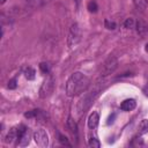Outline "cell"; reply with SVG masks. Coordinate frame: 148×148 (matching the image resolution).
Instances as JSON below:
<instances>
[{
    "label": "cell",
    "instance_id": "1",
    "mask_svg": "<svg viewBox=\"0 0 148 148\" xmlns=\"http://www.w3.org/2000/svg\"><path fill=\"white\" fill-rule=\"evenodd\" d=\"M90 84V80L81 72L73 73L66 82V94L69 97L79 96L84 92Z\"/></svg>",
    "mask_w": 148,
    "mask_h": 148
},
{
    "label": "cell",
    "instance_id": "2",
    "mask_svg": "<svg viewBox=\"0 0 148 148\" xmlns=\"http://www.w3.org/2000/svg\"><path fill=\"white\" fill-rule=\"evenodd\" d=\"M99 94V89H95V90H91L89 91L88 94H86L79 102L77 104V109L80 112H84V110H87L91 103H94L95 98L97 97V95Z\"/></svg>",
    "mask_w": 148,
    "mask_h": 148
},
{
    "label": "cell",
    "instance_id": "3",
    "mask_svg": "<svg viewBox=\"0 0 148 148\" xmlns=\"http://www.w3.org/2000/svg\"><path fill=\"white\" fill-rule=\"evenodd\" d=\"M53 88H54V79L52 75H47L39 88V97L40 98L49 97L52 94Z\"/></svg>",
    "mask_w": 148,
    "mask_h": 148
},
{
    "label": "cell",
    "instance_id": "4",
    "mask_svg": "<svg viewBox=\"0 0 148 148\" xmlns=\"http://www.w3.org/2000/svg\"><path fill=\"white\" fill-rule=\"evenodd\" d=\"M81 40V29L77 23H73L69 28L68 31V37H67V44L68 46H74Z\"/></svg>",
    "mask_w": 148,
    "mask_h": 148
},
{
    "label": "cell",
    "instance_id": "5",
    "mask_svg": "<svg viewBox=\"0 0 148 148\" xmlns=\"http://www.w3.org/2000/svg\"><path fill=\"white\" fill-rule=\"evenodd\" d=\"M118 67V60L114 56H110L103 64V67L101 69V74L103 76H106V75H110L112 74Z\"/></svg>",
    "mask_w": 148,
    "mask_h": 148
},
{
    "label": "cell",
    "instance_id": "6",
    "mask_svg": "<svg viewBox=\"0 0 148 148\" xmlns=\"http://www.w3.org/2000/svg\"><path fill=\"white\" fill-rule=\"evenodd\" d=\"M34 140L35 142L37 143V146L44 148V147H47L49 145V136H47V133L44 131V130H37L34 132Z\"/></svg>",
    "mask_w": 148,
    "mask_h": 148
},
{
    "label": "cell",
    "instance_id": "7",
    "mask_svg": "<svg viewBox=\"0 0 148 148\" xmlns=\"http://www.w3.org/2000/svg\"><path fill=\"white\" fill-rule=\"evenodd\" d=\"M135 106H136V102H135L133 98L125 99V101L121 102V104H120V109H121L123 111H132Z\"/></svg>",
    "mask_w": 148,
    "mask_h": 148
},
{
    "label": "cell",
    "instance_id": "8",
    "mask_svg": "<svg viewBox=\"0 0 148 148\" xmlns=\"http://www.w3.org/2000/svg\"><path fill=\"white\" fill-rule=\"evenodd\" d=\"M98 123H99V116H98V113L97 112L90 113V116L88 118V126H89V128H91V130L96 128L97 125H98Z\"/></svg>",
    "mask_w": 148,
    "mask_h": 148
},
{
    "label": "cell",
    "instance_id": "9",
    "mask_svg": "<svg viewBox=\"0 0 148 148\" xmlns=\"http://www.w3.org/2000/svg\"><path fill=\"white\" fill-rule=\"evenodd\" d=\"M67 128L71 131L72 134H77V125L75 123V120L69 116L67 119Z\"/></svg>",
    "mask_w": 148,
    "mask_h": 148
},
{
    "label": "cell",
    "instance_id": "10",
    "mask_svg": "<svg viewBox=\"0 0 148 148\" xmlns=\"http://www.w3.org/2000/svg\"><path fill=\"white\" fill-rule=\"evenodd\" d=\"M29 142H30V132H29V128H28V131L18 139V146L25 147V146L29 145Z\"/></svg>",
    "mask_w": 148,
    "mask_h": 148
},
{
    "label": "cell",
    "instance_id": "11",
    "mask_svg": "<svg viewBox=\"0 0 148 148\" xmlns=\"http://www.w3.org/2000/svg\"><path fill=\"white\" fill-rule=\"evenodd\" d=\"M15 139H17V127H13L9 130L7 136H6V142H13Z\"/></svg>",
    "mask_w": 148,
    "mask_h": 148
},
{
    "label": "cell",
    "instance_id": "12",
    "mask_svg": "<svg viewBox=\"0 0 148 148\" xmlns=\"http://www.w3.org/2000/svg\"><path fill=\"white\" fill-rule=\"evenodd\" d=\"M148 132V120L147 119H143L141 120V123L139 124V134L140 135H143Z\"/></svg>",
    "mask_w": 148,
    "mask_h": 148
},
{
    "label": "cell",
    "instance_id": "13",
    "mask_svg": "<svg viewBox=\"0 0 148 148\" xmlns=\"http://www.w3.org/2000/svg\"><path fill=\"white\" fill-rule=\"evenodd\" d=\"M24 76H25L27 80H34L35 76H36V72H35V69L31 68V67H27V68L24 69Z\"/></svg>",
    "mask_w": 148,
    "mask_h": 148
},
{
    "label": "cell",
    "instance_id": "14",
    "mask_svg": "<svg viewBox=\"0 0 148 148\" xmlns=\"http://www.w3.org/2000/svg\"><path fill=\"white\" fill-rule=\"evenodd\" d=\"M136 29H138V32L140 34V35H145L147 31H148V25L145 23V22H141V21H139L138 23H136Z\"/></svg>",
    "mask_w": 148,
    "mask_h": 148
},
{
    "label": "cell",
    "instance_id": "15",
    "mask_svg": "<svg viewBox=\"0 0 148 148\" xmlns=\"http://www.w3.org/2000/svg\"><path fill=\"white\" fill-rule=\"evenodd\" d=\"M133 2H134V6L141 10L146 9L148 6V0H133Z\"/></svg>",
    "mask_w": 148,
    "mask_h": 148
},
{
    "label": "cell",
    "instance_id": "16",
    "mask_svg": "<svg viewBox=\"0 0 148 148\" xmlns=\"http://www.w3.org/2000/svg\"><path fill=\"white\" fill-rule=\"evenodd\" d=\"M124 27H125L126 29H132V28H134V27H135V21H134L132 17L126 18V20H125V22H124Z\"/></svg>",
    "mask_w": 148,
    "mask_h": 148
},
{
    "label": "cell",
    "instance_id": "17",
    "mask_svg": "<svg viewBox=\"0 0 148 148\" xmlns=\"http://www.w3.org/2000/svg\"><path fill=\"white\" fill-rule=\"evenodd\" d=\"M88 10L90 12V13H96L97 12V9H98V6H97V3L95 2V1H90V2H88Z\"/></svg>",
    "mask_w": 148,
    "mask_h": 148
},
{
    "label": "cell",
    "instance_id": "18",
    "mask_svg": "<svg viewBox=\"0 0 148 148\" xmlns=\"http://www.w3.org/2000/svg\"><path fill=\"white\" fill-rule=\"evenodd\" d=\"M104 25H105V28L106 29H109V30H114L116 29V23L113 22V21H109L108 18H105L104 20Z\"/></svg>",
    "mask_w": 148,
    "mask_h": 148
},
{
    "label": "cell",
    "instance_id": "19",
    "mask_svg": "<svg viewBox=\"0 0 148 148\" xmlns=\"http://www.w3.org/2000/svg\"><path fill=\"white\" fill-rule=\"evenodd\" d=\"M39 69L42 71V73L49 74V72H50V65L47 62H40L39 64Z\"/></svg>",
    "mask_w": 148,
    "mask_h": 148
},
{
    "label": "cell",
    "instance_id": "20",
    "mask_svg": "<svg viewBox=\"0 0 148 148\" xmlns=\"http://www.w3.org/2000/svg\"><path fill=\"white\" fill-rule=\"evenodd\" d=\"M89 146L92 147V148H99L101 147V142L96 138H90L89 139Z\"/></svg>",
    "mask_w": 148,
    "mask_h": 148
},
{
    "label": "cell",
    "instance_id": "21",
    "mask_svg": "<svg viewBox=\"0 0 148 148\" xmlns=\"http://www.w3.org/2000/svg\"><path fill=\"white\" fill-rule=\"evenodd\" d=\"M59 141H60V143H61V145H64V146H67V147H71V143L68 142V139H67L65 135L60 134V135H59Z\"/></svg>",
    "mask_w": 148,
    "mask_h": 148
},
{
    "label": "cell",
    "instance_id": "22",
    "mask_svg": "<svg viewBox=\"0 0 148 148\" xmlns=\"http://www.w3.org/2000/svg\"><path fill=\"white\" fill-rule=\"evenodd\" d=\"M37 113H38V110L36 109V110H31V111H28V112H25L24 113V117L25 118H36V116H37Z\"/></svg>",
    "mask_w": 148,
    "mask_h": 148
},
{
    "label": "cell",
    "instance_id": "23",
    "mask_svg": "<svg viewBox=\"0 0 148 148\" xmlns=\"http://www.w3.org/2000/svg\"><path fill=\"white\" fill-rule=\"evenodd\" d=\"M17 87V83H16V80L15 79H12L8 81V84H7V88L8 89H15Z\"/></svg>",
    "mask_w": 148,
    "mask_h": 148
},
{
    "label": "cell",
    "instance_id": "24",
    "mask_svg": "<svg viewBox=\"0 0 148 148\" xmlns=\"http://www.w3.org/2000/svg\"><path fill=\"white\" fill-rule=\"evenodd\" d=\"M114 118H116V114H114V113H112V116H110V117H109V119H108V125L112 124V123L114 121V120H113Z\"/></svg>",
    "mask_w": 148,
    "mask_h": 148
},
{
    "label": "cell",
    "instance_id": "25",
    "mask_svg": "<svg viewBox=\"0 0 148 148\" xmlns=\"http://www.w3.org/2000/svg\"><path fill=\"white\" fill-rule=\"evenodd\" d=\"M142 91H143V94L148 97V82H147V83H146V86L142 88Z\"/></svg>",
    "mask_w": 148,
    "mask_h": 148
},
{
    "label": "cell",
    "instance_id": "26",
    "mask_svg": "<svg viewBox=\"0 0 148 148\" xmlns=\"http://www.w3.org/2000/svg\"><path fill=\"white\" fill-rule=\"evenodd\" d=\"M5 2H6V0H0V3H1V5H3Z\"/></svg>",
    "mask_w": 148,
    "mask_h": 148
},
{
    "label": "cell",
    "instance_id": "27",
    "mask_svg": "<svg viewBox=\"0 0 148 148\" xmlns=\"http://www.w3.org/2000/svg\"><path fill=\"white\" fill-rule=\"evenodd\" d=\"M74 1H75V2H76V3H77V5H79V3H80V2H81V0H74Z\"/></svg>",
    "mask_w": 148,
    "mask_h": 148
},
{
    "label": "cell",
    "instance_id": "28",
    "mask_svg": "<svg viewBox=\"0 0 148 148\" xmlns=\"http://www.w3.org/2000/svg\"><path fill=\"white\" fill-rule=\"evenodd\" d=\"M146 46H147V47H146V50H147V51H148V44H147V45H146Z\"/></svg>",
    "mask_w": 148,
    "mask_h": 148
}]
</instances>
